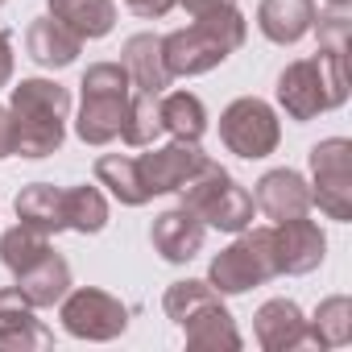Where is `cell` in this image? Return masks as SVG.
Here are the masks:
<instances>
[{
    "label": "cell",
    "mask_w": 352,
    "mask_h": 352,
    "mask_svg": "<svg viewBox=\"0 0 352 352\" xmlns=\"http://www.w3.org/2000/svg\"><path fill=\"white\" fill-rule=\"evenodd\" d=\"M245 38H249V21L236 5L232 9H212V13L191 17L187 30L166 34L162 38V58H166L170 79H195V75L216 71L228 54H236L245 46Z\"/></svg>",
    "instance_id": "obj_1"
},
{
    "label": "cell",
    "mask_w": 352,
    "mask_h": 352,
    "mask_svg": "<svg viewBox=\"0 0 352 352\" xmlns=\"http://www.w3.org/2000/svg\"><path fill=\"white\" fill-rule=\"evenodd\" d=\"M13 133H17V157H50L67 141V116H71V91L54 79H21L13 83Z\"/></svg>",
    "instance_id": "obj_2"
},
{
    "label": "cell",
    "mask_w": 352,
    "mask_h": 352,
    "mask_svg": "<svg viewBox=\"0 0 352 352\" xmlns=\"http://www.w3.org/2000/svg\"><path fill=\"white\" fill-rule=\"evenodd\" d=\"M282 112L298 124L315 120L319 112H331L348 100V54H311L286 63L274 87Z\"/></svg>",
    "instance_id": "obj_3"
},
{
    "label": "cell",
    "mask_w": 352,
    "mask_h": 352,
    "mask_svg": "<svg viewBox=\"0 0 352 352\" xmlns=\"http://www.w3.org/2000/svg\"><path fill=\"white\" fill-rule=\"evenodd\" d=\"M174 195H179V208H187L195 220H204V228H220V232H232V236L253 228V216H257L253 195L212 157Z\"/></svg>",
    "instance_id": "obj_4"
},
{
    "label": "cell",
    "mask_w": 352,
    "mask_h": 352,
    "mask_svg": "<svg viewBox=\"0 0 352 352\" xmlns=\"http://www.w3.org/2000/svg\"><path fill=\"white\" fill-rule=\"evenodd\" d=\"M278 278V261H274V241L270 228H245L236 232V241L228 249H220L208 265V286L224 298V294H245L253 286H265Z\"/></svg>",
    "instance_id": "obj_5"
},
{
    "label": "cell",
    "mask_w": 352,
    "mask_h": 352,
    "mask_svg": "<svg viewBox=\"0 0 352 352\" xmlns=\"http://www.w3.org/2000/svg\"><path fill=\"white\" fill-rule=\"evenodd\" d=\"M307 162H311V208H319L336 224H348L352 220V141L323 137L311 145Z\"/></svg>",
    "instance_id": "obj_6"
},
{
    "label": "cell",
    "mask_w": 352,
    "mask_h": 352,
    "mask_svg": "<svg viewBox=\"0 0 352 352\" xmlns=\"http://www.w3.org/2000/svg\"><path fill=\"white\" fill-rule=\"evenodd\" d=\"M58 319H63V331L75 336V340H91V344H108L116 336L129 331V307L100 290V286H75L67 290V298L58 302Z\"/></svg>",
    "instance_id": "obj_7"
},
{
    "label": "cell",
    "mask_w": 352,
    "mask_h": 352,
    "mask_svg": "<svg viewBox=\"0 0 352 352\" xmlns=\"http://www.w3.org/2000/svg\"><path fill=\"white\" fill-rule=\"evenodd\" d=\"M220 141H224L228 153H236L245 162L270 157L278 149V141H282L278 112L257 96H241L220 112Z\"/></svg>",
    "instance_id": "obj_8"
},
{
    "label": "cell",
    "mask_w": 352,
    "mask_h": 352,
    "mask_svg": "<svg viewBox=\"0 0 352 352\" xmlns=\"http://www.w3.org/2000/svg\"><path fill=\"white\" fill-rule=\"evenodd\" d=\"M270 241H274V261H278V278L290 274V278H302V274H315L327 257V236L315 220L307 216H294V220H278L270 228Z\"/></svg>",
    "instance_id": "obj_9"
},
{
    "label": "cell",
    "mask_w": 352,
    "mask_h": 352,
    "mask_svg": "<svg viewBox=\"0 0 352 352\" xmlns=\"http://www.w3.org/2000/svg\"><path fill=\"white\" fill-rule=\"evenodd\" d=\"M145 149L149 153H141L137 166H141V179H145L149 195H174L208 162L199 141H170V145H145Z\"/></svg>",
    "instance_id": "obj_10"
},
{
    "label": "cell",
    "mask_w": 352,
    "mask_h": 352,
    "mask_svg": "<svg viewBox=\"0 0 352 352\" xmlns=\"http://www.w3.org/2000/svg\"><path fill=\"white\" fill-rule=\"evenodd\" d=\"M253 204L265 220H294V216H307L311 212V183L302 179L298 170L290 166H278V170H265L257 187H253Z\"/></svg>",
    "instance_id": "obj_11"
},
{
    "label": "cell",
    "mask_w": 352,
    "mask_h": 352,
    "mask_svg": "<svg viewBox=\"0 0 352 352\" xmlns=\"http://www.w3.org/2000/svg\"><path fill=\"white\" fill-rule=\"evenodd\" d=\"M204 236H208L204 220H195L187 208H170V212L153 216V224H149V245H153V253H157L162 261H170V265L195 261L199 249H204Z\"/></svg>",
    "instance_id": "obj_12"
},
{
    "label": "cell",
    "mask_w": 352,
    "mask_h": 352,
    "mask_svg": "<svg viewBox=\"0 0 352 352\" xmlns=\"http://www.w3.org/2000/svg\"><path fill=\"white\" fill-rule=\"evenodd\" d=\"M50 344H54V331L38 319V307H30L17 286H0V348L30 352Z\"/></svg>",
    "instance_id": "obj_13"
},
{
    "label": "cell",
    "mask_w": 352,
    "mask_h": 352,
    "mask_svg": "<svg viewBox=\"0 0 352 352\" xmlns=\"http://www.w3.org/2000/svg\"><path fill=\"white\" fill-rule=\"evenodd\" d=\"M253 336L265 352H294L307 348V315L294 298H270L253 315Z\"/></svg>",
    "instance_id": "obj_14"
},
{
    "label": "cell",
    "mask_w": 352,
    "mask_h": 352,
    "mask_svg": "<svg viewBox=\"0 0 352 352\" xmlns=\"http://www.w3.org/2000/svg\"><path fill=\"white\" fill-rule=\"evenodd\" d=\"M133 96V91H129ZM129 96H112V91H83L79 116H75V137L83 145H112L124 133L129 120Z\"/></svg>",
    "instance_id": "obj_15"
},
{
    "label": "cell",
    "mask_w": 352,
    "mask_h": 352,
    "mask_svg": "<svg viewBox=\"0 0 352 352\" xmlns=\"http://www.w3.org/2000/svg\"><path fill=\"white\" fill-rule=\"evenodd\" d=\"M120 67L129 71V83L133 91H149V96H162L170 91V71H166V58H162V34H133L124 46H120Z\"/></svg>",
    "instance_id": "obj_16"
},
{
    "label": "cell",
    "mask_w": 352,
    "mask_h": 352,
    "mask_svg": "<svg viewBox=\"0 0 352 352\" xmlns=\"http://www.w3.org/2000/svg\"><path fill=\"white\" fill-rule=\"evenodd\" d=\"M315 0H261L257 5V30L274 46H298L315 25Z\"/></svg>",
    "instance_id": "obj_17"
},
{
    "label": "cell",
    "mask_w": 352,
    "mask_h": 352,
    "mask_svg": "<svg viewBox=\"0 0 352 352\" xmlns=\"http://www.w3.org/2000/svg\"><path fill=\"white\" fill-rule=\"evenodd\" d=\"M79 50H83V38L71 34L63 21H54L50 13H46V17H34L30 30H25V54H30L38 67H46V71L71 67V63L79 58Z\"/></svg>",
    "instance_id": "obj_18"
},
{
    "label": "cell",
    "mask_w": 352,
    "mask_h": 352,
    "mask_svg": "<svg viewBox=\"0 0 352 352\" xmlns=\"http://www.w3.org/2000/svg\"><path fill=\"white\" fill-rule=\"evenodd\" d=\"M17 278V290L25 294V302L30 307H58L63 298H67V290H71V265H67V257H58L54 249H46L34 265H25L21 274H13Z\"/></svg>",
    "instance_id": "obj_19"
},
{
    "label": "cell",
    "mask_w": 352,
    "mask_h": 352,
    "mask_svg": "<svg viewBox=\"0 0 352 352\" xmlns=\"http://www.w3.org/2000/svg\"><path fill=\"white\" fill-rule=\"evenodd\" d=\"M46 9L54 21H63L83 42L108 38L116 25V0H46Z\"/></svg>",
    "instance_id": "obj_20"
},
{
    "label": "cell",
    "mask_w": 352,
    "mask_h": 352,
    "mask_svg": "<svg viewBox=\"0 0 352 352\" xmlns=\"http://www.w3.org/2000/svg\"><path fill=\"white\" fill-rule=\"evenodd\" d=\"M96 183L108 187V195L116 204H124V208H145L153 199L149 187H145V179H141L137 157H129V153H104V157H96Z\"/></svg>",
    "instance_id": "obj_21"
},
{
    "label": "cell",
    "mask_w": 352,
    "mask_h": 352,
    "mask_svg": "<svg viewBox=\"0 0 352 352\" xmlns=\"http://www.w3.org/2000/svg\"><path fill=\"white\" fill-rule=\"evenodd\" d=\"M13 208H17V220H21V224L38 228V232H46V236L67 232L63 187H54V183H30V187H21V195L13 199Z\"/></svg>",
    "instance_id": "obj_22"
},
{
    "label": "cell",
    "mask_w": 352,
    "mask_h": 352,
    "mask_svg": "<svg viewBox=\"0 0 352 352\" xmlns=\"http://www.w3.org/2000/svg\"><path fill=\"white\" fill-rule=\"evenodd\" d=\"M183 336H187V348H199V352H220V348L236 352V348L245 344L241 331H236V319L228 315L224 302H212V307H204L199 315H191V319L183 323Z\"/></svg>",
    "instance_id": "obj_23"
},
{
    "label": "cell",
    "mask_w": 352,
    "mask_h": 352,
    "mask_svg": "<svg viewBox=\"0 0 352 352\" xmlns=\"http://www.w3.org/2000/svg\"><path fill=\"white\" fill-rule=\"evenodd\" d=\"M157 112H162V133H170L174 141H199L208 133V108L195 91H162Z\"/></svg>",
    "instance_id": "obj_24"
},
{
    "label": "cell",
    "mask_w": 352,
    "mask_h": 352,
    "mask_svg": "<svg viewBox=\"0 0 352 352\" xmlns=\"http://www.w3.org/2000/svg\"><path fill=\"white\" fill-rule=\"evenodd\" d=\"M348 340H352V298L348 294H331L307 319V344H315V348H344Z\"/></svg>",
    "instance_id": "obj_25"
},
{
    "label": "cell",
    "mask_w": 352,
    "mask_h": 352,
    "mask_svg": "<svg viewBox=\"0 0 352 352\" xmlns=\"http://www.w3.org/2000/svg\"><path fill=\"white\" fill-rule=\"evenodd\" d=\"M63 212H67V232L96 236L108 228V199L100 187H63Z\"/></svg>",
    "instance_id": "obj_26"
},
{
    "label": "cell",
    "mask_w": 352,
    "mask_h": 352,
    "mask_svg": "<svg viewBox=\"0 0 352 352\" xmlns=\"http://www.w3.org/2000/svg\"><path fill=\"white\" fill-rule=\"evenodd\" d=\"M212 302H220V294L208 286V278H179V282H170L166 294H162L166 319L179 323V327H183L191 315H199L204 307H212Z\"/></svg>",
    "instance_id": "obj_27"
},
{
    "label": "cell",
    "mask_w": 352,
    "mask_h": 352,
    "mask_svg": "<svg viewBox=\"0 0 352 352\" xmlns=\"http://www.w3.org/2000/svg\"><path fill=\"white\" fill-rule=\"evenodd\" d=\"M46 249H50V236L38 232V228H30V224H21V220H17L13 228L0 232V265H5L9 274H21V270L34 265Z\"/></svg>",
    "instance_id": "obj_28"
},
{
    "label": "cell",
    "mask_w": 352,
    "mask_h": 352,
    "mask_svg": "<svg viewBox=\"0 0 352 352\" xmlns=\"http://www.w3.org/2000/svg\"><path fill=\"white\" fill-rule=\"evenodd\" d=\"M162 137V112H157V96L149 91H133L129 96V120H124V133L120 141L133 145V149H145Z\"/></svg>",
    "instance_id": "obj_29"
},
{
    "label": "cell",
    "mask_w": 352,
    "mask_h": 352,
    "mask_svg": "<svg viewBox=\"0 0 352 352\" xmlns=\"http://www.w3.org/2000/svg\"><path fill=\"white\" fill-rule=\"evenodd\" d=\"M315 38H319V54H348V34H352V21L344 9H327V13H315Z\"/></svg>",
    "instance_id": "obj_30"
},
{
    "label": "cell",
    "mask_w": 352,
    "mask_h": 352,
    "mask_svg": "<svg viewBox=\"0 0 352 352\" xmlns=\"http://www.w3.org/2000/svg\"><path fill=\"white\" fill-rule=\"evenodd\" d=\"M79 91H112V96H129L133 83H129V71L120 63H91L79 79Z\"/></svg>",
    "instance_id": "obj_31"
},
{
    "label": "cell",
    "mask_w": 352,
    "mask_h": 352,
    "mask_svg": "<svg viewBox=\"0 0 352 352\" xmlns=\"http://www.w3.org/2000/svg\"><path fill=\"white\" fill-rule=\"evenodd\" d=\"M124 5H129L137 17H145V21H157V17H166L170 9H179V0H124Z\"/></svg>",
    "instance_id": "obj_32"
},
{
    "label": "cell",
    "mask_w": 352,
    "mask_h": 352,
    "mask_svg": "<svg viewBox=\"0 0 352 352\" xmlns=\"http://www.w3.org/2000/svg\"><path fill=\"white\" fill-rule=\"evenodd\" d=\"M13 149H17V133H13V112H9V108H0V162H5V157H13Z\"/></svg>",
    "instance_id": "obj_33"
},
{
    "label": "cell",
    "mask_w": 352,
    "mask_h": 352,
    "mask_svg": "<svg viewBox=\"0 0 352 352\" xmlns=\"http://www.w3.org/2000/svg\"><path fill=\"white\" fill-rule=\"evenodd\" d=\"M13 83V38L0 30V91Z\"/></svg>",
    "instance_id": "obj_34"
},
{
    "label": "cell",
    "mask_w": 352,
    "mask_h": 352,
    "mask_svg": "<svg viewBox=\"0 0 352 352\" xmlns=\"http://www.w3.org/2000/svg\"><path fill=\"white\" fill-rule=\"evenodd\" d=\"M179 5H183L191 17H199V13H212V9H232L236 0H179Z\"/></svg>",
    "instance_id": "obj_35"
},
{
    "label": "cell",
    "mask_w": 352,
    "mask_h": 352,
    "mask_svg": "<svg viewBox=\"0 0 352 352\" xmlns=\"http://www.w3.org/2000/svg\"><path fill=\"white\" fill-rule=\"evenodd\" d=\"M327 5H331V9H348V0H327Z\"/></svg>",
    "instance_id": "obj_36"
},
{
    "label": "cell",
    "mask_w": 352,
    "mask_h": 352,
    "mask_svg": "<svg viewBox=\"0 0 352 352\" xmlns=\"http://www.w3.org/2000/svg\"><path fill=\"white\" fill-rule=\"evenodd\" d=\"M0 5H5V0H0Z\"/></svg>",
    "instance_id": "obj_37"
}]
</instances>
